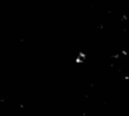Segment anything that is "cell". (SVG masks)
Instances as JSON below:
<instances>
[{
  "instance_id": "6da1fadb",
  "label": "cell",
  "mask_w": 129,
  "mask_h": 116,
  "mask_svg": "<svg viewBox=\"0 0 129 116\" xmlns=\"http://www.w3.org/2000/svg\"><path fill=\"white\" fill-rule=\"evenodd\" d=\"M84 62H85L84 59H81V58H80V57H78V56L74 58V63H76V64H84Z\"/></svg>"
},
{
  "instance_id": "7a4b0ae2",
  "label": "cell",
  "mask_w": 129,
  "mask_h": 116,
  "mask_svg": "<svg viewBox=\"0 0 129 116\" xmlns=\"http://www.w3.org/2000/svg\"><path fill=\"white\" fill-rule=\"evenodd\" d=\"M77 56H78V57H80L81 59H84V60L86 59V58H87V56H86V54H85V53H82V51H80V53L78 54Z\"/></svg>"
},
{
  "instance_id": "3957f363",
  "label": "cell",
  "mask_w": 129,
  "mask_h": 116,
  "mask_svg": "<svg viewBox=\"0 0 129 116\" xmlns=\"http://www.w3.org/2000/svg\"><path fill=\"white\" fill-rule=\"evenodd\" d=\"M121 54L123 55V56H128V51H127V50H122Z\"/></svg>"
}]
</instances>
